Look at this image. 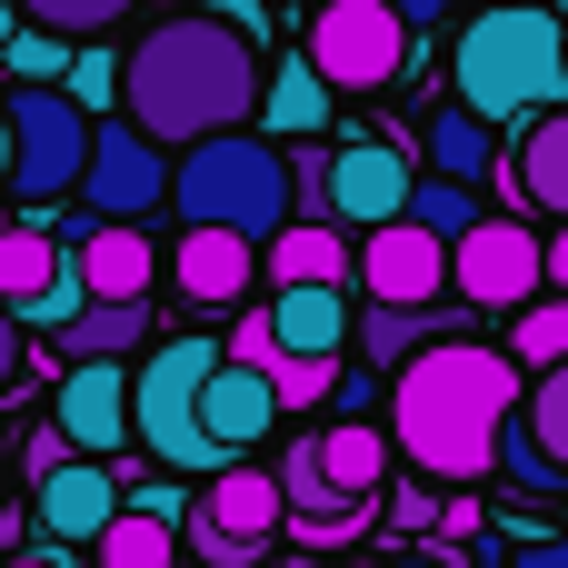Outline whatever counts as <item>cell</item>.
<instances>
[{"label":"cell","mask_w":568,"mask_h":568,"mask_svg":"<svg viewBox=\"0 0 568 568\" xmlns=\"http://www.w3.org/2000/svg\"><path fill=\"white\" fill-rule=\"evenodd\" d=\"M260 90H270V60L250 30H230L220 10H170L160 30H140V50L120 60V110L140 140L160 150H200V140H230L260 120Z\"/></svg>","instance_id":"6da1fadb"},{"label":"cell","mask_w":568,"mask_h":568,"mask_svg":"<svg viewBox=\"0 0 568 568\" xmlns=\"http://www.w3.org/2000/svg\"><path fill=\"white\" fill-rule=\"evenodd\" d=\"M519 419V359L489 339H429L389 389V449L429 489H479Z\"/></svg>","instance_id":"7a4b0ae2"},{"label":"cell","mask_w":568,"mask_h":568,"mask_svg":"<svg viewBox=\"0 0 568 568\" xmlns=\"http://www.w3.org/2000/svg\"><path fill=\"white\" fill-rule=\"evenodd\" d=\"M459 110L479 120H539L568 100V20H549L539 0L519 10H479L459 30Z\"/></svg>","instance_id":"3957f363"},{"label":"cell","mask_w":568,"mask_h":568,"mask_svg":"<svg viewBox=\"0 0 568 568\" xmlns=\"http://www.w3.org/2000/svg\"><path fill=\"white\" fill-rule=\"evenodd\" d=\"M170 210L190 230H240V240H280L290 230V160L250 130L200 140L170 160Z\"/></svg>","instance_id":"277c9868"},{"label":"cell","mask_w":568,"mask_h":568,"mask_svg":"<svg viewBox=\"0 0 568 568\" xmlns=\"http://www.w3.org/2000/svg\"><path fill=\"white\" fill-rule=\"evenodd\" d=\"M220 359H230L220 339H160V349L130 369V429H140V449H150L160 469H190V479H220V469H230V459L200 439V389H210Z\"/></svg>","instance_id":"5b68a950"},{"label":"cell","mask_w":568,"mask_h":568,"mask_svg":"<svg viewBox=\"0 0 568 568\" xmlns=\"http://www.w3.org/2000/svg\"><path fill=\"white\" fill-rule=\"evenodd\" d=\"M10 190L30 200V220H50L60 190H80L90 170V110L70 90H10Z\"/></svg>","instance_id":"8992f818"},{"label":"cell","mask_w":568,"mask_h":568,"mask_svg":"<svg viewBox=\"0 0 568 568\" xmlns=\"http://www.w3.org/2000/svg\"><path fill=\"white\" fill-rule=\"evenodd\" d=\"M320 80H329V100L349 90V100H369V90H389L399 70H409V20L399 10H379V0H320L310 10V50H300Z\"/></svg>","instance_id":"52a82bcc"},{"label":"cell","mask_w":568,"mask_h":568,"mask_svg":"<svg viewBox=\"0 0 568 568\" xmlns=\"http://www.w3.org/2000/svg\"><path fill=\"white\" fill-rule=\"evenodd\" d=\"M280 479L260 469V459H230L220 479H200V499L180 509V529H190V559L200 568H250L270 539H280Z\"/></svg>","instance_id":"ba28073f"},{"label":"cell","mask_w":568,"mask_h":568,"mask_svg":"<svg viewBox=\"0 0 568 568\" xmlns=\"http://www.w3.org/2000/svg\"><path fill=\"white\" fill-rule=\"evenodd\" d=\"M80 210L110 230H140L150 210H170V150L140 140L130 120H90V170H80Z\"/></svg>","instance_id":"9c48e42d"},{"label":"cell","mask_w":568,"mask_h":568,"mask_svg":"<svg viewBox=\"0 0 568 568\" xmlns=\"http://www.w3.org/2000/svg\"><path fill=\"white\" fill-rule=\"evenodd\" d=\"M0 310H10L20 329H70V320L90 310V290H80L70 250L50 240V220L0 230Z\"/></svg>","instance_id":"30bf717a"},{"label":"cell","mask_w":568,"mask_h":568,"mask_svg":"<svg viewBox=\"0 0 568 568\" xmlns=\"http://www.w3.org/2000/svg\"><path fill=\"white\" fill-rule=\"evenodd\" d=\"M539 280H549V250H539L529 220H489V210H479V230L449 250V290H459L469 310H529Z\"/></svg>","instance_id":"8fae6325"},{"label":"cell","mask_w":568,"mask_h":568,"mask_svg":"<svg viewBox=\"0 0 568 568\" xmlns=\"http://www.w3.org/2000/svg\"><path fill=\"white\" fill-rule=\"evenodd\" d=\"M349 280H359L379 310H439V300H449V240H429L419 220L359 230V250H349Z\"/></svg>","instance_id":"7c38bea8"},{"label":"cell","mask_w":568,"mask_h":568,"mask_svg":"<svg viewBox=\"0 0 568 568\" xmlns=\"http://www.w3.org/2000/svg\"><path fill=\"white\" fill-rule=\"evenodd\" d=\"M409 150L399 140H349V150H329V220H349V230H389V220H409Z\"/></svg>","instance_id":"4fadbf2b"},{"label":"cell","mask_w":568,"mask_h":568,"mask_svg":"<svg viewBox=\"0 0 568 568\" xmlns=\"http://www.w3.org/2000/svg\"><path fill=\"white\" fill-rule=\"evenodd\" d=\"M50 429H60L80 459H110V449H130V369H120V359H80V369H60Z\"/></svg>","instance_id":"5bb4252c"},{"label":"cell","mask_w":568,"mask_h":568,"mask_svg":"<svg viewBox=\"0 0 568 568\" xmlns=\"http://www.w3.org/2000/svg\"><path fill=\"white\" fill-rule=\"evenodd\" d=\"M270 429H280V389H270L260 369L220 359V369H210V389H200V439H210L220 459H250Z\"/></svg>","instance_id":"9a60e30c"},{"label":"cell","mask_w":568,"mask_h":568,"mask_svg":"<svg viewBox=\"0 0 568 568\" xmlns=\"http://www.w3.org/2000/svg\"><path fill=\"white\" fill-rule=\"evenodd\" d=\"M70 270H80V290H90V300H150V280H160V250H150L140 230L80 220V230H70Z\"/></svg>","instance_id":"2e32d148"},{"label":"cell","mask_w":568,"mask_h":568,"mask_svg":"<svg viewBox=\"0 0 568 568\" xmlns=\"http://www.w3.org/2000/svg\"><path fill=\"white\" fill-rule=\"evenodd\" d=\"M170 280H180V300H200V310H230V300L260 280V240H240V230H180V250H170Z\"/></svg>","instance_id":"e0dca14e"},{"label":"cell","mask_w":568,"mask_h":568,"mask_svg":"<svg viewBox=\"0 0 568 568\" xmlns=\"http://www.w3.org/2000/svg\"><path fill=\"white\" fill-rule=\"evenodd\" d=\"M30 519H40L50 539H90V549H100V529L120 519V479H110V459H70V469H50L40 499H30Z\"/></svg>","instance_id":"ac0fdd59"},{"label":"cell","mask_w":568,"mask_h":568,"mask_svg":"<svg viewBox=\"0 0 568 568\" xmlns=\"http://www.w3.org/2000/svg\"><path fill=\"white\" fill-rule=\"evenodd\" d=\"M419 150H429V180H459V190H479V180L499 170V130H489L479 110H459V100H439V110L419 120Z\"/></svg>","instance_id":"d6986e66"},{"label":"cell","mask_w":568,"mask_h":568,"mask_svg":"<svg viewBox=\"0 0 568 568\" xmlns=\"http://www.w3.org/2000/svg\"><path fill=\"white\" fill-rule=\"evenodd\" d=\"M320 469H329V489H339L349 509H379V499H389V429H379V419L320 429Z\"/></svg>","instance_id":"ffe728a7"},{"label":"cell","mask_w":568,"mask_h":568,"mask_svg":"<svg viewBox=\"0 0 568 568\" xmlns=\"http://www.w3.org/2000/svg\"><path fill=\"white\" fill-rule=\"evenodd\" d=\"M509 190H519V210H559V230H568V110H539V120L519 130Z\"/></svg>","instance_id":"44dd1931"},{"label":"cell","mask_w":568,"mask_h":568,"mask_svg":"<svg viewBox=\"0 0 568 568\" xmlns=\"http://www.w3.org/2000/svg\"><path fill=\"white\" fill-rule=\"evenodd\" d=\"M260 270H270L280 290H339V280H349V240H339V220H290V230L260 250Z\"/></svg>","instance_id":"7402d4cb"},{"label":"cell","mask_w":568,"mask_h":568,"mask_svg":"<svg viewBox=\"0 0 568 568\" xmlns=\"http://www.w3.org/2000/svg\"><path fill=\"white\" fill-rule=\"evenodd\" d=\"M270 329H280V359H339V339H349V290H280V300H270Z\"/></svg>","instance_id":"603a6c76"},{"label":"cell","mask_w":568,"mask_h":568,"mask_svg":"<svg viewBox=\"0 0 568 568\" xmlns=\"http://www.w3.org/2000/svg\"><path fill=\"white\" fill-rule=\"evenodd\" d=\"M60 349H70V369H80V359H130V349H150V300H90V310L60 329Z\"/></svg>","instance_id":"cb8c5ba5"},{"label":"cell","mask_w":568,"mask_h":568,"mask_svg":"<svg viewBox=\"0 0 568 568\" xmlns=\"http://www.w3.org/2000/svg\"><path fill=\"white\" fill-rule=\"evenodd\" d=\"M100 568H180V519L120 499V519L100 529Z\"/></svg>","instance_id":"d4e9b609"},{"label":"cell","mask_w":568,"mask_h":568,"mask_svg":"<svg viewBox=\"0 0 568 568\" xmlns=\"http://www.w3.org/2000/svg\"><path fill=\"white\" fill-rule=\"evenodd\" d=\"M349 339H359L369 369H409V359L439 339V320H429V310H379V300H369V310H349Z\"/></svg>","instance_id":"484cf974"},{"label":"cell","mask_w":568,"mask_h":568,"mask_svg":"<svg viewBox=\"0 0 568 568\" xmlns=\"http://www.w3.org/2000/svg\"><path fill=\"white\" fill-rule=\"evenodd\" d=\"M260 120H270V130H290V140H310V130L329 120V80H320L310 60H280V70H270V90H260Z\"/></svg>","instance_id":"4316f807"},{"label":"cell","mask_w":568,"mask_h":568,"mask_svg":"<svg viewBox=\"0 0 568 568\" xmlns=\"http://www.w3.org/2000/svg\"><path fill=\"white\" fill-rule=\"evenodd\" d=\"M409 220H419L429 240L459 250V240L479 230V190H459V180H409Z\"/></svg>","instance_id":"83f0119b"},{"label":"cell","mask_w":568,"mask_h":568,"mask_svg":"<svg viewBox=\"0 0 568 568\" xmlns=\"http://www.w3.org/2000/svg\"><path fill=\"white\" fill-rule=\"evenodd\" d=\"M20 20L50 30V40H100V30L130 20V0H20Z\"/></svg>","instance_id":"f1b7e54d"},{"label":"cell","mask_w":568,"mask_h":568,"mask_svg":"<svg viewBox=\"0 0 568 568\" xmlns=\"http://www.w3.org/2000/svg\"><path fill=\"white\" fill-rule=\"evenodd\" d=\"M529 449L568 479V359H559V369H539V389H529Z\"/></svg>","instance_id":"f546056e"},{"label":"cell","mask_w":568,"mask_h":568,"mask_svg":"<svg viewBox=\"0 0 568 568\" xmlns=\"http://www.w3.org/2000/svg\"><path fill=\"white\" fill-rule=\"evenodd\" d=\"M509 359H529V369H559V359H568V300H529V310H519V329H509Z\"/></svg>","instance_id":"4dcf8cb0"},{"label":"cell","mask_w":568,"mask_h":568,"mask_svg":"<svg viewBox=\"0 0 568 568\" xmlns=\"http://www.w3.org/2000/svg\"><path fill=\"white\" fill-rule=\"evenodd\" d=\"M0 60H10L20 90H60V80H70V40H50V30H10Z\"/></svg>","instance_id":"1f68e13d"},{"label":"cell","mask_w":568,"mask_h":568,"mask_svg":"<svg viewBox=\"0 0 568 568\" xmlns=\"http://www.w3.org/2000/svg\"><path fill=\"white\" fill-rule=\"evenodd\" d=\"M270 389H280V409H329L339 359H280V369H270Z\"/></svg>","instance_id":"d6a6232c"},{"label":"cell","mask_w":568,"mask_h":568,"mask_svg":"<svg viewBox=\"0 0 568 568\" xmlns=\"http://www.w3.org/2000/svg\"><path fill=\"white\" fill-rule=\"evenodd\" d=\"M80 110H100V100H120V60L110 50H70V80H60Z\"/></svg>","instance_id":"836d02e7"},{"label":"cell","mask_w":568,"mask_h":568,"mask_svg":"<svg viewBox=\"0 0 568 568\" xmlns=\"http://www.w3.org/2000/svg\"><path fill=\"white\" fill-rule=\"evenodd\" d=\"M499 469H509V489H529V499H559V489H568L559 469H549V459L529 449V429H509V449H499Z\"/></svg>","instance_id":"e575fe53"},{"label":"cell","mask_w":568,"mask_h":568,"mask_svg":"<svg viewBox=\"0 0 568 568\" xmlns=\"http://www.w3.org/2000/svg\"><path fill=\"white\" fill-rule=\"evenodd\" d=\"M230 359H240V369H260V379L280 369V329H270V310H250V320L230 329Z\"/></svg>","instance_id":"d590c367"},{"label":"cell","mask_w":568,"mask_h":568,"mask_svg":"<svg viewBox=\"0 0 568 568\" xmlns=\"http://www.w3.org/2000/svg\"><path fill=\"white\" fill-rule=\"evenodd\" d=\"M379 509H389V529H399V539H419V529H439V499H429V479H419V489H389Z\"/></svg>","instance_id":"8d00e7d4"},{"label":"cell","mask_w":568,"mask_h":568,"mask_svg":"<svg viewBox=\"0 0 568 568\" xmlns=\"http://www.w3.org/2000/svg\"><path fill=\"white\" fill-rule=\"evenodd\" d=\"M20 459H30V479H50V469H70V459H80V449H70V439H60V429H50V419H40V429H30V449H20Z\"/></svg>","instance_id":"74e56055"},{"label":"cell","mask_w":568,"mask_h":568,"mask_svg":"<svg viewBox=\"0 0 568 568\" xmlns=\"http://www.w3.org/2000/svg\"><path fill=\"white\" fill-rule=\"evenodd\" d=\"M439 529H449V539H479V529H489V519H479V489H449V499H439Z\"/></svg>","instance_id":"f35d334b"},{"label":"cell","mask_w":568,"mask_h":568,"mask_svg":"<svg viewBox=\"0 0 568 568\" xmlns=\"http://www.w3.org/2000/svg\"><path fill=\"white\" fill-rule=\"evenodd\" d=\"M329 409H339V419H369V369H339V389H329Z\"/></svg>","instance_id":"ab89813d"},{"label":"cell","mask_w":568,"mask_h":568,"mask_svg":"<svg viewBox=\"0 0 568 568\" xmlns=\"http://www.w3.org/2000/svg\"><path fill=\"white\" fill-rule=\"evenodd\" d=\"M509 568H568V539H529V549H509Z\"/></svg>","instance_id":"60d3db41"},{"label":"cell","mask_w":568,"mask_h":568,"mask_svg":"<svg viewBox=\"0 0 568 568\" xmlns=\"http://www.w3.org/2000/svg\"><path fill=\"white\" fill-rule=\"evenodd\" d=\"M0 389H20V320L0 310Z\"/></svg>","instance_id":"b9f144b4"},{"label":"cell","mask_w":568,"mask_h":568,"mask_svg":"<svg viewBox=\"0 0 568 568\" xmlns=\"http://www.w3.org/2000/svg\"><path fill=\"white\" fill-rule=\"evenodd\" d=\"M379 10H399V20H409V30H429V20H439V10H449V0H379Z\"/></svg>","instance_id":"7bdbcfd3"},{"label":"cell","mask_w":568,"mask_h":568,"mask_svg":"<svg viewBox=\"0 0 568 568\" xmlns=\"http://www.w3.org/2000/svg\"><path fill=\"white\" fill-rule=\"evenodd\" d=\"M539 250H549V290L568 300V230H559V240H539Z\"/></svg>","instance_id":"ee69618b"},{"label":"cell","mask_w":568,"mask_h":568,"mask_svg":"<svg viewBox=\"0 0 568 568\" xmlns=\"http://www.w3.org/2000/svg\"><path fill=\"white\" fill-rule=\"evenodd\" d=\"M379 568H449V559H429V549H399V559H379Z\"/></svg>","instance_id":"f6af8a7d"},{"label":"cell","mask_w":568,"mask_h":568,"mask_svg":"<svg viewBox=\"0 0 568 568\" xmlns=\"http://www.w3.org/2000/svg\"><path fill=\"white\" fill-rule=\"evenodd\" d=\"M0 568H60V559H50V549H20V559H0Z\"/></svg>","instance_id":"bcb514c9"},{"label":"cell","mask_w":568,"mask_h":568,"mask_svg":"<svg viewBox=\"0 0 568 568\" xmlns=\"http://www.w3.org/2000/svg\"><path fill=\"white\" fill-rule=\"evenodd\" d=\"M0 190H10V110H0Z\"/></svg>","instance_id":"7dc6e473"},{"label":"cell","mask_w":568,"mask_h":568,"mask_svg":"<svg viewBox=\"0 0 568 568\" xmlns=\"http://www.w3.org/2000/svg\"><path fill=\"white\" fill-rule=\"evenodd\" d=\"M10 30H20V20H10V0H0V50H10Z\"/></svg>","instance_id":"c3c4849f"},{"label":"cell","mask_w":568,"mask_h":568,"mask_svg":"<svg viewBox=\"0 0 568 568\" xmlns=\"http://www.w3.org/2000/svg\"><path fill=\"white\" fill-rule=\"evenodd\" d=\"M489 10H519V0H489Z\"/></svg>","instance_id":"681fc988"},{"label":"cell","mask_w":568,"mask_h":568,"mask_svg":"<svg viewBox=\"0 0 568 568\" xmlns=\"http://www.w3.org/2000/svg\"><path fill=\"white\" fill-rule=\"evenodd\" d=\"M0 509H10V479H0Z\"/></svg>","instance_id":"f907efd6"},{"label":"cell","mask_w":568,"mask_h":568,"mask_svg":"<svg viewBox=\"0 0 568 568\" xmlns=\"http://www.w3.org/2000/svg\"><path fill=\"white\" fill-rule=\"evenodd\" d=\"M339 568H369V559H339Z\"/></svg>","instance_id":"816d5d0a"}]
</instances>
